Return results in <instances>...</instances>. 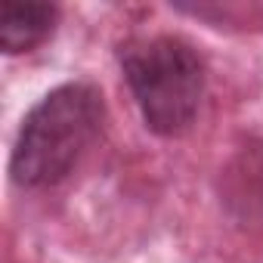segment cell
<instances>
[{
	"label": "cell",
	"mask_w": 263,
	"mask_h": 263,
	"mask_svg": "<svg viewBox=\"0 0 263 263\" xmlns=\"http://www.w3.org/2000/svg\"><path fill=\"white\" fill-rule=\"evenodd\" d=\"M105 121V96L93 81H65L53 87L19 124L10 155V180L28 192L65 183L99 143Z\"/></svg>",
	"instance_id": "obj_1"
},
{
	"label": "cell",
	"mask_w": 263,
	"mask_h": 263,
	"mask_svg": "<svg viewBox=\"0 0 263 263\" xmlns=\"http://www.w3.org/2000/svg\"><path fill=\"white\" fill-rule=\"evenodd\" d=\"M121 78L149 134L177 140L198 121L208 93V62L180 34L130 37L118 47Z\"/></svg>",
	"instance_id": "obj_2"
},
{
	"label": "cell",
	"mask_w": 263,
	"mask_h": 263,
	"mask_svg": "<svg viewBox=\"0 0 263 263\" xmlns=\"http://www.w3.org/2000/svg\"><path fill=\"white\" fill-rule=\"evenodd\" d=\"M62 10L41 0H4L0 4V50L7 56H22L44 47L59 25Z\"/></svg>",
	"instance_id": "obj_3"
}]
</instances>
